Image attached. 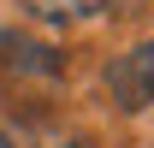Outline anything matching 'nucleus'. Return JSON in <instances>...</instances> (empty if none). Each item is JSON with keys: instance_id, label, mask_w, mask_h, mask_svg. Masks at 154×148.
Instances as JSON below:
<instances>
[{"instance_id": "obj_1", "label": "nucleus", "mask_w": 154, "mask_h": 148, "mask_svg": "<svg viewBox=\"0 0 154 148\" xmlns=\"http://www.w3.org/2000/svg\"><path fill=\"white\" fill-rule=\"evenodd\" d=\"M107 95L125 113H142L154 101V42H136V48H125L107 65Z\"/></svg>"}, {"instance_id": "obj_2", "label": "nucleus", "mask_w": 154, "mask_h": 148, "mask_svg": "<svg viewBox=\"0 0 154 148\" xmlns=\"http://www.w3.org/2000/svg\"><path fill=\"white\" fill-rule=\"evenodd\" d=\"M0 65L6 71H24V77H59V54L48 42H30V36H12L0 30Z\"/></svg>"}, {"instance_id": "obj_3", "label": "nucleus", "mask_w": 154, "mask_h": 148, "mask_svg": "<svg viewBox=\"0 0 154 148\" xmlns=\"http://www.w3.org/2000/svg\"><path fill=\"white\" fill-rule=\"evenodd\" d=\"M18 6L42 24H89L107 12H131V0H18Z\"/></svg>"}, {"instance_id": "obj_4", "label": "nucleus", "mask_w": 154, "mask_h": 148, "mask_svg": "<svg viewBox=\"0 0 154 148\" xmlns=\"http://www.w3.org/2000/svg\"><path fill=\"white\" fill-rule=\"evenodd\" d=\"M0 148H12V136H6V130H0Z\"/></svg>"}]
</instances>
